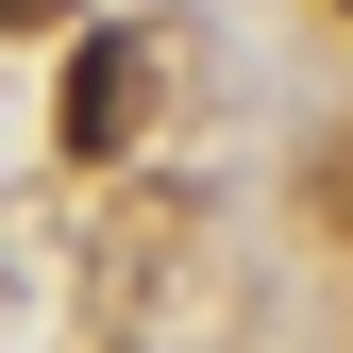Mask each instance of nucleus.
I'll list each match as a JSON object with an SVG mask.
<instances>
[{"instance_id": "f257e3e1", "label": "nucleus", "mask_w": 353, "mask_h": 353, "mask_svg": "<svg viewBox=\"0 0 353 353\" xmlns=\"http://www.w3.org/2000/svg\"><path fill=\"white\" fill-rule=\"evenodd\" d=\"M135 101H152L135 34H84V68H68V152H118V135H135Z\"/></svg>"}, {"instance_id": "f03ea898", "label": "nucleus", "mask_w": 353, "mask_h": 353, "mask_svg": "<svg viewBox=\"0 0 353 353\" xmlns=\"http://www.w3.org/2000/svg\"><path fill=\"white\" fill-rule=\"evenodd\" d=\"M320 219H336V236H353V152H336V168H320Z\"/></svg>"}, {"instance_id": "7ed1b4c3", "label": "nucleus", "mask_w": 353, "mask_h": 353, "mask_svg": "<svg viewBox=\"0 0 353 353\" xmlns=\"http://www.w3.org/2000/svg\"><path fill=\"white\" fill-rule=\"evenodd\" d=\"M51 17H68V0H0V34H51Z\"/></svg>"}]
</instances>
